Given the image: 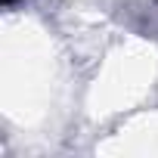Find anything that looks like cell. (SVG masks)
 Returning a JSON list of instances; mask_svg holds the SVG:
<instances>
[{
  "label": "cell",
  "instance_id": "cell-1",
  "mask_svg": "<svg viewBox=\"0 0 158 158\" xmlns=\"http://www.w3.org/2000/svg\"><path fill=\"white\" fill-rule=\"evenodd\" d=\"M3 3H13V0H3Z\"/></svg>",
  "mask_w": 158,
  "mask_h": 158
}]
</instances>
